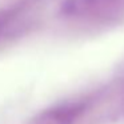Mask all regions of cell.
Returning a JSON list of instances; mask_svg holds the SVG:
<instances>
[{"label":"cell","instance_id":"obj_1","mask_svg":"<svg viewBox=\"0 0 124 124\" xmlns=\"http://www.w3.org/2000/svg\"><path fill=\"white\" fill-rule=\"evenodd\" d=\"M124 0H64L63 11L67 14H83L85 11L107 7L109 4L121 3Z\"/></svg>","mask_w":124,"mask_h":124}]
</instances>
